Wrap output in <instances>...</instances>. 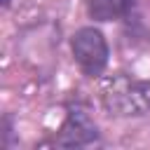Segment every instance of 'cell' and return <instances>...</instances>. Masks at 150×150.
<instances>
[{
    "mask_svg": "<svg viewBox=\"0 0 150 150\" xmlns=\"http://www.w3.org/2000/svg\"><path fill=\"white\" fill-rule=\"evenodd\" d=\"M98 138V129L91 122V117L87 115V110L82 108H73L68 112V117L63 120L59 134L54 136V145H63V148H80V145H89Z\"/></svg>",
    "mask_w": 150,
    "mask_h": 150,
    "instance_id": "3",
    "label": "cell"
},
{
    "mask_svg": "<svg viewBox=\"0 0 150 150\" xmlns=\"http://www.w3.org/2000/svg\"><path fill=\"white\" fill-rule=\"evenodd\" d=\"M134 7V0H87V14L94 21L122 19Z\"/></svg>",
    "mask_w": 150,
    "mask_h": 150,
    "instance_id": "4",
    "label": "cell"
},
{
    "mask_svg": "<svg viewBox=\"0 0 150 150\" xmlns=\"http://www.w3.org/2000/svg\"><path fill=\"white\" fill-rule=\"evenodd\" d=\"M70 49L75 56V63L87 77H96L105 70L108 66V42L101 30L96 28H80L73 40Z\"/></svg>",
    "mask_w": 150,
    "mask_h": 150,
    "instance_id": "2",
    "label": "cell"
},
{
    "mask_svg": "<svg viewBox=\"0 0 150 150\" xmlns=\"http://www.w3.org/2000/svg\"><path fill=\"white\" fill-rule=\"evenodd\" d=\"M101 103L110 115L136 117L150 110V82L131 75H112L101 89Z\"/></svg>",
    "mask_w": 150,
    "mask_h": 150,
    "instance_id": "1",
    "label": "cell"
},
{
    "mask_svg": "<svg viewBox=\"0 0 150 150\" xmlns=\"http://www.w3.org/2000/svg\"><path fill=\"white\" fill-rule=\"evenodd\" d=\"M2 5H5V7H7V5H9V0H2Z\"/></svg>",
    "mask_w": 150,
    "mask_h": 150,
    "instance_id": "5",
    "label": "cell"
}]
</instances>
